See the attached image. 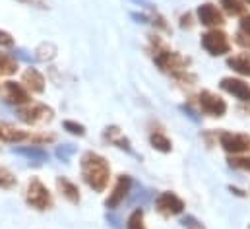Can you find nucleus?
<instances>
[{
    "mask_svg": "<svg viewBox=\"0 0 250 229\" xmlns=\"http://www.w3.org/2000/svg\"><path fill=\"white\" fill-rule=\"evenodd\" d=\"M62 128L68 132V134H72V136H85V126L82 124V122H78V120H64L62 122Z\"/></svg>",
    "mask_w": 250,
    "mask_h": 229,
    "instance_id": "nucleus-25",
    "label": "nucleus"
},
{
    "mask_svg": "<svg viewBox=\"0 0 250 229\" xmlns=\"http://www.w3.org/2000/svg\"><path fill=\"white\" fill-rule=\"evenodd\" d=\"M229 190H231L235 196H239V198H245V196H247V192L241 190V188H237V186H229Z\"/></svg>",
    "mask_w": 250,
    "mask_h": 229,
    "instance_id": "nucleus-32",
    "label": "nucleus"
},
{
    "mask_svg": "<svg viewBox=\"0 0 250 229\" xmlns=\"http://www.w3.org/2000/svg\"><path fill=\"white\" fill-rule=\"evenodd\" d=\"M74 152H76V148H74V146H70V144H64L62 148H59V150H57V156L62 160L64 163H68V160H70V156H72Z\"/></svg>",
    "mask_w": 250,
    "mask_h": 229,
    "instance_id": "nucleus-27",
    "label": "nucleus"
},
{
    "mask_svg": "<svg viewBox=\"0 0 250 229\" xmlns=\"http://www.w3.org/2000/svg\"><path fill=\"white\" fill-rule=\"evenodd\" d=\"M200 45H202V49H204L209 57H225V55H229L231 49H233L229 35H227L221 27H217V29H208L206 33H202Z\"/></svg>",
    "mask_w": 250,
    "mask_h": 229,
    "instance_id": "nucleus-4",
    "label": "nucleus"
},
{
    "mask_svg": "<svg viewBox=\"0 0 250 229\" xmlns=\"http://www.w3.org/2000/svg\"><path fill=\"white\" fill-rule=\"evenodd\" d=\"M18 70H20L18 58L0 49V76H14L18 74Z\"/></svg>",
    "mask_w": 250,
    "mask_h": 229,
    "instance_id": "nucleus-20",
    "label": "nucleus"
},
{
    "mask_svg": "<svg viewBox=\"0 0 250 229\" xmlns=\"http://www.w3.org/2000/svg\"><path fill=\"white\" fill-rule=\"evenodd\" d=\"M245 2V6H250V0H243Z\"/></svg>",
    "mask_w": 250,
    "mask_h": 229,
    "instance_id": "nucleus-33",
    "label": "nucleus"
},
{
    "mask_svg": "<svg viewBox=\"0 0 250 229\" xmlns=\"http://www.w3.org/2000/svg\"><path fill=\"white\" fill-rule=\"evenodd\" d=\"M21 84H23V88L29 93H43L45 92V76L37 68H33V66H29V68L23 70Z\"/></svg>",
    "mask_w": 250,
    "mask_h": 229,
    "instance_id": "nucleus-14",
    "label": "nucleus"
},
{
    "mask_svg": "<svg viewBox=\"0 0 250 229\" xmlns=\"http://www.w3.org/2000/svg\"><path fill=\"white\" fill-rule=\"evenodd\" d=\"M196 22L208 29H217L225 25V14L213 2H204L196 8Z\"/></svg>",
    "mask_w": 250,
    "mask_h": 229,
    "instance_id": "nucleus-9",
    "label": "nucleus"
},
{
    "mask_svg": "<svg viewBox=\"0 0 250 229\" xmlns=\"http://www.w3.org/2000/svg\"><path fill=\"white\" fill-rule=\"evenodd\" d=\"M149 146L161 154H171L173 152V142L169 140V136L161 130H151L149 132Z\"/></svg>",
    "mask_w": 250,
    "mask_h": 229,
    "instance_id": "nucleus-18",
    "label": "nucleus"
},
{
    "mask_svg": "<svg viewBox=\"0 0 250 229\" xmlns=\"http://www.w3.org/2000/svg\"><path fill=\"white\" fill-rule=\"evenodd\" d=\"M249 229H250V224H249Z\"/></svg>",
    "mask_w": 250,
    "mask_h": 229,
    "instance_id": "nucleus-35",
    "label": "nucleus"
},
{
    "mask_svg": "<svg viewBox=\"0 0 250 229\" xmlns=\"http://www.w3.org/2000/svg\"><path fill=\"white\" fill-rule=\"evenodd\" d=\"M229 167L239 169V171L250 173V154H241V156H229L227 158Z\"/></svg>",
    "mask_w": 250,
    "mask_h": 229,
    "instance_id": "nucleus-23",
    "label": "nucleus"
},
{
    "mask_svg": "<svg viewBox=\"0 0 250 229\" xmlns=\"http://www.w3.org/2000/svg\"><path fill=\"white\" fill-rule=\"evenodd\" d=\"M33 138V130H23L18 128L10 122L0 120V142L6 144H31Z\"/></svg>",
    "mask_w": 250,
    "mask_h": 229,
    "instance_id": "nucleus-13",
    "label": "nucleus"
},
{
    "mask_svg": "<svg viewBox=\"0 0 250 229\" xmlns=\"http://www.w3.org/2000/svg\"><path fill=\"white\" fill-rule=\"evenodd\" d=\"M219 90L225 92L227 95L239 99L241 103H250V84L243 78L225 76L219 80Z\"/></svg>",
    "mask_w": 250,
    "mask_h": 229,
    "instance_id": "nucleus-10",
    "label": "nucleus"
},
{
    "mask_svg": "<svg viewBox=\"0 0 250 229\" xmlns=\"http://www.w3.org/2000/svg\"><path fill=\"white\" fill-rule=\"evenodd\" d=\"M126 229H147L146 228V214L142 208H136L130 212L126 220Z\"/></svg>",
    "mask_w": 250,
    "mask_h": 229,
    "instance_id": "nucleus-22",
    "label": "nucleus"
},
{
    "mask_svg": "<svg viewBox=\"0 0 250 229\" xmlns=\"http://www.w3.org/2000/svg\"><path fill=\"white\" fill-rule=\"evenodd\" d=\"M18 186V177L10 171L8 167L0 165V188L2 190H12Z\"/></svg>",
    "mask_w": 250,
    "mask_h": 229,
    "instance_id": "nucleus-24",
    "label": "nucleus"
},
{
    "mask_svg": "<svg viewBox=\"0 0 250 229\" xmlns=\"http://www.w3.org/2000/svg\"><path fill=\"white\" fill-rule=\"evenodd\" d=\"M2 97H4L6 103L16 105V107H21V105H27V103L33 101L31 93L23 88V84L21 82H12V80L2 84Z\"/></svg>",
    "mask_w": 250,
    "mask_h": 229,
    "instance_id": "nucleus-12",
    "label": "nucleus"
},
{
    "mask_svg": "<svg viewBox=\"0 0 250 229\" xmlns=\"http://www.w3.org/2000/svg\"><path fill=\"white\" fill-rule=\"evenodd\" d=\"M233 37H235V43H237L241 49H245V51H250V37H249V35H245V33L237 31Z\"/></svg>",
    "mask_w": 250,
    "mask_h": 229,
    "instance_id": "nucleus-28",
    "label": "nucleus"
},
{
    "mask_svg": "<svg viewBox=\"0 0 250 229\" xmlns=\"http://www.w3.org/2000/svg\"><path fill=\"white\" fill-rule=\"evenodd\" d=\"M80 173L83 183L93 190V192H105L111 181V163L107 161L105 156L87 150L80 158Z\"/></svg>",
    "mask_w": 250,
    "mask_h": 229,
    "instance_id": "nucleus-2",
    "label": "nucleus"
},
{
    "mask_svg": "<svg viewBox=\"0 0 250 229\" xmlns=\"http://www.w3.org/2000/svg\"><path fill=\"white\" fill-rule=\"evenodd\" d=\"M10 47H14V37L6 29H0V49H10Z\"/></svg>",
    "mask_w": 250,
    "mask_h": 229,
    "instance_id": "nucleus-29",
    "label": "nucleus"
},
{
    "mask_svg": "<svg viewBox=\"0 0 250 229\" xmlns=\"http://www.w3.org/2000/svg\"><path fill=\"white\" fill-rule=\"evenodd\" d=\"M239 31L250 37V14L241 16V22H239Z\"/></svg>",
    "mask_w": 250,
    "mask_h": 229,
    "instance_id": "nucleus-30",
    "label": "nucleus"
},
{
    "mask_svg": "<svg viewBox=\"0 0 250 229\" xmlns=\"http://www.w3.org/2000/svg\"><path fill=\"white\" fill-rule=\"evenodd\" d=\"M179 25H181V29H185V31L194 29V25H196V18H194V14H192V12L181 14V18H179Z\"/></svg>",
    "mask_w": 250,
    "mask_h": 229,
    "instance_id": "nucleus-26",
    "label": "nucleus"
},
{
    "mask_svg": "<svg viewBox=\"0 0 250 229\" xmlns=\"http://www.w3.org/2000/svg\"><path fill=\"white\" fill-rule=\"evenodd\" d=\"M23 198H25V204L37 212H47L55 206V198H53V192L49 190V186L39 179V177H31L27 181V186H25V192H23Z\"/></svg>",
    "mask_w": 250,
    "mask_h": 229,
    "instance_id": "nucleus-3",
    "label": "nucleus"
},
{
    "mask_svg": "<svg viewBox=\"0 0 250 229\" xmlns=\"http://www.w3.org/2000/svg\"><path fill=\"white\" fill-rule=\"evenodd\" d=\"M219 6L223 8L225 14L229 16H245L249 12V6H245L243 0H219Z\"/></svg>",
    "mask_w": 250,
    "mask_h": 229,
    "instance_id": "nucleus-21",
    "label": "nucleus"
},
{
    "mask_svg": "<svg viewBox=\"0 0 250 229\" xmlns=\"http://www.w3.org/2000/svg\"><path fill=\"white\" fill-rule=\"evenodd\" d=\"M227 68H231L235 74L243 76V78H250V53H237L227 57Z\"/></svg>",
    "mask_w": 250,
    "mask_h": 229,
    "instance_id": "nucleus-16",
    "label": "nucleus"
},
{
    "mask_svg": "<svg viewBox=\"0 0 250 229\" xmlns=\"http://www.w3.org/2000/svg\"><path fill=\"white\" fill-rule=\"evenodd\" d=\"M16 114L18 118L27 124V126H39V124H47L53 120L55 116V111L45 105V103H39V101H31L27 105H21L16 109Z\"/></svg>",
    "mask_w": 250,
    "mask_h": 229,
    "instance_id": "nucleus-5",
    "label": "nucleus"
},
{
    "mask_svg": "<svg viewBox=\"0 0 250 229\" xmlns=\"http://www.w3.org/2000/svg\"><path fill=\"white\" fill-rule=\"evenodd\" d=\"M14 152L20 154V156H25L27 160L37 161V163L49 160V154H47V150H45L43 146H33V144H29V146H23V148H16Z\"/></svg>",
    "mask_w": 250,
    "mask_h": 229,
    "instance_id": "nucleus-19",
    "label": "nucleus"
},
{
    "mask_svg": "<svg viewBox=\"0 0 250 229\" xmlns=\"http://www.w3.org/2000/svg\"><path fill=\"white\" fill-rule=\"evenodd\" d=\"M149 55L153 58L155 66L171 76L177 84H183V86H194L196 84V76L190 72V64L192 60L177 51H173L157 33L155 35H149V47H147Z\"/></svg>",
    "mask_w": 250,
    "mask_h": 229,
    "instance_id": "nucleus-1",
    "label": "nucleus"
},
{
    "mask_svg": "<svg viewBox=\"0 0 250 229\" xmlns=\"http://www.w3.org/2000/svg\"><path fill=\"white\" fill-rule=\"evenodd\" d=\"M130 190H132V177L121 173V175L117 177V183H115L113 190H111V192L107 194V198H105V208H107V210H117V208L126 200V196H128Z\"/></svg>",
    "mask_w": 250,
    "mask_h": 229,
    "instance_id": "nucleus-11",
    "label": "nucleus"
},
{
    "mask_svg": "<svg viewBox=\"0 0 250 229\" xmlns=\"http://www.w3.org/2000/svg\"><path fill=\"white\" fill-rule=\"evenodd\" d=\"M21 2H27V4H31V2H35V0H21Z\"/></svg>",
    "mask_w": 250,
    "mask_h": 229,
    "instance_id": "nucleus-34",
    "label": "nucleus"
},
{
    "mask_svg": "<svg viewBox=\"0 0 250 229\" xmlns=\"http://www.w3.org/2000/svg\"><path fill=\"white\" fill-rule=\"evenodd\" d=\"M196 105H198L200 113L206 114V116H211V118H223L229 111L227 101L211 90H202L196 95Z\"/></svg>",
    "mask_w": 250,
    "mask_h": 229,
    "instance_id": "nucleus-6",
    "label": "nucleus"
},
{
    "mask_svg": "<svg viewBox=\"0 0 250 229\" xmlns=\"http://www.w3.org/2000/svg\"><path fill=\"white\" fill-rule=\"evenodd\" d=\"M103 138H105L109 144H113V146H117V148L125 150V152H128V154H134L130 140H128L125 134L121 132V128H119V126H107V128H105V132H103Z\"/></svg>",
    "mask_w": 250,
    "mask_h": 229,
    "instance_id": "nucleus-17",
    "label": "nucleus"
},
{
    "mask_svg": "<svg viewBox=\"0 0 250 229\" xmlns=\"http://www.w3.org/2000/svg\"><path fill=\"white\" fill-rule=\"evenodd\" d=\"M57 190H59V194L62 196L64 200L70 202V204H80V200H82L80 186L72 179H68V177H57Z\"/></svg>",
    "mask_w": 250,
    "mask_h": 229,
    "instance_id": "nucleus-15",
    "label": "nucleus"
},
{
    "mask_svg": "<svg viewBox=\"0 0 250 229\" xmlns=\"http://www.w3.org/2000/svg\"><path fill=\"white\" fill-rule=\"evenodd\" d=\"M153 204H155V212H157L159 216H163V218L181 216V214L187 210L185 200H183L179 194L171 192V190H163V192H159Z\"/></svg>",
    "mask_w": 250,
    "mask_h": 229,
    "instance_id": "nucleus-8",
    "label": "nucleus"
},
{
    "mask_svg": "<svg viewBox=\"0 0 250 229\" xmlns=\"http://www.w3.org/2000/svg\"><path fill=\"white\" fill-rule=\"evenodd\" d=\"M183 224H185L188 229H202L196 222H194V220H192V218H185V220H183Z\"/></svg>",
    "mask_w": 250,
    "mask_h": 229,
    "instance_id": "nucleus-31",
    "label": "nucleus"
},
{
    "mask_svg": "<svg viewBox=\"0 0 250 229\" xmlns=\"http://www.w3.org/2000/svg\"><path fill=\"white\" fill-rule=\"evenodd\" d=\"M217 144H219L229 156L250 154V136L249 134H243V132L217 130Z\"/></svg>",
    "mask_w": 250,
    "mask_h": 229,
    "instance_id": "nucleus-7",
    "label": "nucleus"
}]
</instances>
